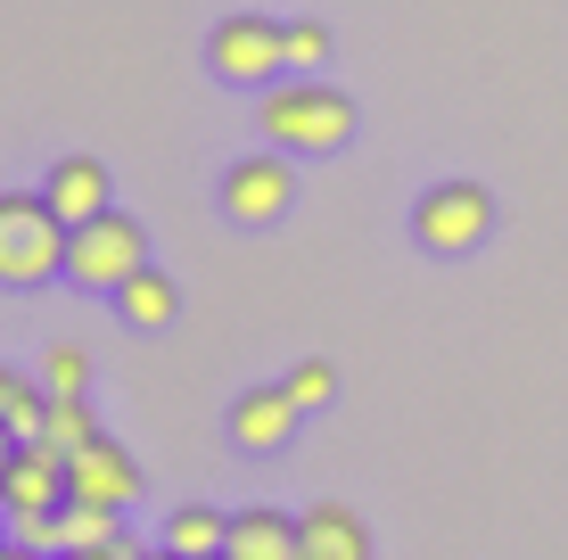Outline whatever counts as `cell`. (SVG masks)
Segmentation results:
<instances>
[{"label": "cell", "instance_id": "obj_1", "mask_svg": "<svg viewBox=\"0 0 568 560\" xmlns=\"http://www.w3.org/2000/svg\"><path fill=\"white\" fill-rule=\"evenodd\" d=\"M256 124H264L272 149H288V157H338V149L355 141L363 108L346 100L338 83H322V74H297V83H272L264 91Z\"/></svg>", "mask_w": 568, "mask_h": 560}, {"label": "cell", "instance_id": "obj_2", "mask_svg": "<svg viewBox=\"0 0 568 560\" xmlns=\"http://www.w3.org/2000/svg\"><path fill=\"white\" fill-rule=\"evenodd\" d=\"M67 240L58 206L42 190H0V288H42L67 273Z\"/></svg>", "mask_w": 568, "mask_h": 560}, {"label": "cell", "instance_id": "obj_3", "mask_svg": "<svg viewBox=\"0 0 568 560\" xmlns=\"http://www.w3.org/2000/svg\"><path fill=\"white\" fill-rule=\"evenodd\" d=\"M141 264H149V231L124 206H108L100 223H74V240H67V281L91 288V297H115Z\"/></svg>", "mask_w": 568, "mask_h": 560}, {"label": "cell", "instance_id": "obj_4", "mask_svg": "<svg viewBox=\"0 0 568 560\" xmlns=\"http://www.w3.org/2000/svg\"><path fill=\"white\" fill-rule=\"evenodd\" d=\"M495 231V190L486 182H428L413 198V240L428 256H469Z\"/></svg>", "mask_w": 568, "mask_h": 560}, {"label": "cell", "instance_id": "obj_5", "mask_svg": "<svg viewBox=\"0 0 568 560\" xmlns=\"http://www.w3.org/2000/svg\"><path fill=\"white\" fill-rule=\"evenodd\" d=\"M206 67H214V83H231V91H272L288 74V42H281V26L272 17H223V26L206 33Z\"/></svg>", "mask_w": 568, "mask_h": 560}, {"label": "cell", "instance_id": "obj_6", "mask_svg": "<svg viewBox=\"0 0 568 560\" xmlns=\"http://www.w3.org/2000/svg\"><path fill=\"white\" fill-rule=\"evenodd\" d=\"M288 206H297V157L288 149H256V157L223 165V215L240 231H272Z\"/></svg>", "mask_w": 568, "mask_h": 560}, {"label": "cell", "instance_id": "obj_7", "mask_svg": "<svg viewBox=\"0 0 568 560\" xmlns=\"http://www.w3.org/2000/svg\"><path fill=\"white\" fill-rule=\"evenodd\" d=\"M67 487H74V503H108V511H132L141 503V461H132L115 437L100 429L83 454H67Z\"/></svg>", "mask_w": 568, "mask_h": 560}, {"label": "cell", "instance_id": "obj_8", "mask_svg": "<svg viewBox=\"0 0 568 560\" xmlns=\"http://www.w3.org/2000/svg\"><path fill=\"white\" fill-rule=\"evenodd\" d=\"M74 487H67V454L50 446H17V461L0 470V519L9 511H67Z\"/></svg>", "mask_w": 568, "mask_h": 560}, {"label": "cell", "instance_id": "obj_9", "mask_svg": "<svg viewBox=\"0 0 568 560\" xmlns=\"http://www.w3.org/2000/svg\"><path fill=\"white\" fill-rule=\"evenodd\" d=\"M297 396L281 388V379H272V388H240L231 396V446L240 454H281L288 437H297Z\"/></svg>", "mask_w": 568, "mask_h": 560}, {"label": "cell", "instance_id": "obj_10", "mask_svg": "<svg viewBox=\"0 0 568 560\" xmlns=\"http://www.w3.org/2000/svg\"><path fill=\"white\" fill-rule=\"evenodd\" d=\"M42 198L58 206V223H100L108 206H115V182H108V165L100 157H58L50 165V182H42Z\"/></svg>", "mask_w": 568, "mask_h": 560}, {"label": "cell", "instance_id": "obj_11", "mask_svg": "<svg viewBox=\"0 0 568 560\" xmlns=\"http://www.w3.org/2000/svg\"><path fill=\"white\" fill-rule=\"evenodd\" d=\"M297 560H371V528L346 503H313L297 511Z\"/></svg>", "mask_w": 568, "mask_h": 560}, {"label": "cell", "instance_id": "obj_12", "mask_svg": "<svg viewBox=\"0 0 568 560\" xmlns=\"http://www.w3.org/2000/svg\"><path fill=\"white\" fill-rule=\"evenodd\" d=\"M223 552H231V560H297V519L272 511V503L231 511V544H223Z\"/></svg>", "mask_w": 568, "mask_h": 560}, {"label": "cell", "instance_id": "obj_13", "mask_svg": "<svg viewBox=\"0 0 568 560\" xmlns=\"http://www.w3.org/2000/svg\"><path fill=\"white\" fill-rule=\"evenodd\" d=\"M165 552H182V560H214L231 544V511H214V503H182V511H165V536H156Z\"/></svg>", "mask_w": 568, "mask_h": 560}, {"label": "cell", "instance_id": "obj_14", "mask_svg": "<svg viewBox=\"0 0 568 560\" xmlns=\"http://www.w3.org/2000/svg\"><path fill=\"white\" fill-rule=\"evenodd\" d=\"M115 314H124L132 330H165V322L182 314V288H173L165 273H156V264H141V273H132L124 288H115Z\"/></svg>", "mask_w": 568, "mask_h": 560}, {"label": "cell", "instance_id": "obj_15", "mask_svg": "<svg viewBox=\"0 0 568 560\" xmlns=\"http://www.w3.org/2000/svg\"><path fill=\"white\" fill-rule=\"evenodd\" d=\"M108 544H124V511H108V503L58 511V552H108Z\"/></svg>", "mask_w": 568, "mask_h": 560}, {"label": "cell", "instance_id": "obj_16", "mask_svg": "<svg viewBox=\"0 0 568 560\" xmlns=\"http://www.w3.org/2000/svg\"><path fill=\"white\" fill-rule=\"evenodd\" d=\"M91 437H100L91 404H83V396H50V429H42V446H50V454H83Z\"/></svg>", "mask_w": 568, "mask_h": 560}, {"label": "cell", "instance_id": "obj_17", "mask_svg": "<svg viewBox=\"0 0 568 560\" xmlns=\"http://www.w3.org/2000/svg\"><path fill=\"white\" fill-rule=\"evenodd\" d=\"M281 42H288V74H322L329 67V26L322 17H288Z\"/></svg>", "mask_w": 568, "mask_h": 560}, {"label": "cell", "instance_id": "obj_18", "mask_svg": "<svg viewBox=\"0 0 568 560\" xmlns=\"http://www.w3.org/2000/svg\"><path fill=\"white\" fill-rule=\"evenodd\" d=\"M9 437L17 446H42V429H50V388H33V379H17V396H9Z\"/></svg>", "mask_w": 568, "mask_h": 560}, {"label": "cell", "instance_id": "obj_19", "mask_svg": "<svg viewBox=\"0 0 568 560\" xmlns=\"http://www.w3.org/2000/svg\"><path fill=\"white\" fill-rule=\"evenodd\" d=\"M281 388H288V396H297V413H322V404H329V396H338V363H322V355H305V363H297V371H288V379H281Z\"/></svg>", "mask_w": 568, "mask_h": 560}, {"label": "cell", "instance_id": "obj_20", "mask_svg": "<svg viewBox=\"0 0 568 560\" xmlns=\"http://www.w3.org/2000/svg\"><path fill=\"white\" fill-rule=\"evenodd\" d=\"M42 388L50 396H83L91 388V355H83V346H50V355H42Z\"/></svg>", "mask_w": 568, "mask_h": 560}, {"label": "cell", "instance_id": "obj_21", "mask_svg": "<svg viewBox=\"0 0 568 560\" xmlns=\"http://www.w3.org/2000/svg\"><path fill=\"white\" fill-rule=\"evenodd\" d=\"M0 528H9V544H26V552H50V560H58V511H9Z\"/></svg>", "mask_w": 568, "mask_h": 560}, {"label": "cell", "instance_id": "obj_22", "mask_svg": "<svg viewBox=\"0 0 568 560\" xmlns=\"http://www.w3.org/2000/svg\"><path fill=\"white\" fill-rule=\"evenodd\" d=\"M149 544H141V536H124V544H108V552H58V560H141Z\"/></svg>", "mask_w": 568, "mask_h": 560}, {"label": "cell", "instance_id": "obj_23", "mask_svg": "<svg viewBox=\"0 0 568 560\" xmlns=\"http://www.w3.org/2000/svg\"><path fill=\"white\" fill-rule=\"evenodd\" d=\"M0 560H50V552H26V544H9V536H0Z\"/></svg>", "mask_w": 568, "mask_h": 560}, {"label": "cell", "instance_id": "obj_24", "mask_svg": "<svg viewBox=\"0 0 568 560\" xmlns=\"http://www.w3.org/2000/svg\"><path fill=\"white\" fill-rule=\"evenodd\" d=\"M9 396H17V371H9V363H0V413H9Z\"/></svg>", "mask_w": 568, "mask_h": 560}, {"label": "cell", "instance_id": "obj_25", "mask_svg": "<svg viewBox=\"0 0 568 560\" xmlns=\"http://www.w3.org/2000/svg\"><path fill=\"white\" fill-rule=\"evenodd\" d=\"M9 461H17V437H9V420H0V470H9Z\"/></svg>", "mask_w": 568, "mask_h": 560}, {"label": "cell", "instance_id": "obj_26", "mask_svg": "<svg viewBox=\"0 0 568 560\" xmlns=\"http://www.w3.org/2000/svg\"><path fill=\"white\" fill-rule=\"evenodd\" d=\"M141 560H182V552H165V544H149V552H141Z\"/></svg>", "mask_w": 568, "mask_h": 560}, {"label": "cell", "instance_id": "obj_27", "mask_svg": "<svg viewBox=\"0 0 568 560\" xmlns=\"http://www.w3.org/2000/svg\"><path fill=\"white\" fill-rule=\"evenodd\" d=\"M0 536H9V528H0Z\"/></svg>", "mask_w": 568, "mask_h": 560}]
</instances>
